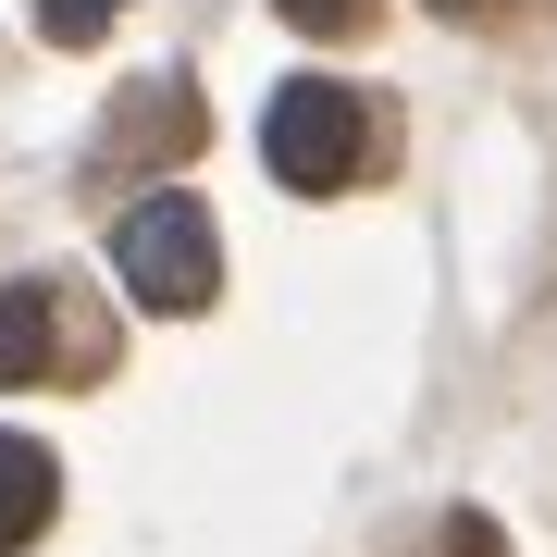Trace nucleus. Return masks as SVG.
<instances>
[{
    "label": "nucleus",
    "instance_id": "obj_1",
    "mask_svg": "<svg viewBox=\"0 0 557 557\" xmlns=\"http://www.w3.org/2000/svg\"><path fill=\"white\" fill-rule=\"evenodd\" d=\"M260 161H273V186H298V199L359 186V174H372V112H359V87H335V75L273 87V112H260Z\"/></svg>",
    "mask_w": 557,
    "mask_h": 557
},
{
    "label": "nucleus",
    "instance_id": "obj_2",
    "mask_svg": "<svg viewBox=\"0 0 557 557\" xmlns=\"http://www.w3.org/2000/svg\"><path fill=\"white\" fill-rule=\"evenodd\" d=\"M112 273H124V298L137 310H211V285H223V236H211V211L199 199H174V186H161V199H137L112 223Z\"/></svg>",
    "mask_w": 557,
    "mask_h": 557
},
{
    "label": "nucleus",
    "instance_id": "obj_3",
    "mask_svg": "<svg viewBox=\"0 0 557 557\" xmlns=\"http://www.w3.org/2000/svg\"><path fill=\"white\" fill-rule=\"evenodd\" d=\"M62 372V298L50 285H0V384Z\"/></svg>",
    "mask_w": 557,
    "mask_h": 557
},
{
    "label": "nucleus",
    "instance_id": "obj_4",
    "mask_svg": "<svg viewBox=\"0 0 557 557\" xmlns=\"http://www.w3.org/2000/svg\"><path fill=\"white\" fill-rule=\"evenodd\" d=\"M50 508H62V458H50V446H25V434H0V557L38 533Z\"/></svg>",
    "mask_w": 557,
    "mask_h": 557
},
{
    "label": "nucleus",
    "instance_id": "obj_5",
    "mask_svg": "<svg viewBox=\"0 0 557 557\" xmlns=\"http://www.w3.org/2000/svg\"><path fill=\"white\" fill-rule=\"evenodd\" d=\"M112 13H124V0H38V25H50V38H62V50H75V38H100V25H112Z\"/></svg>",
    "mask_w": 557,
    "mask_h": 557
},
{
    "label": "nucleus",
    "instance_id": "obj_6",
    "mask_svg": "<svg viewBox=\"0 0 557 557\" xmlns=\"http://www.w3.org/2000/svg\"><path fill=\"white\" fill-rule=\"evenodd\" d=\"M273 13H285V25H298V38H347V25H359V13H372V0H273Z\"/></svg>",
    "mask_w": 557,
    "mask_h": 557
},
{
    "label": "nucleus",
    "instance_id": "obj_7",
    "mask_svg": "<svg viewBox=\"0 0 557 557\" xmlns=\"http://www.w3.org/2000/svg\"><path fill=\"white\" fill-rule=\"evenodd\" d=\"M434 13H483V0H434Z\"/></svg>",
    "mask_w": 557,
    "mask_h": 557
}]
</instances>
